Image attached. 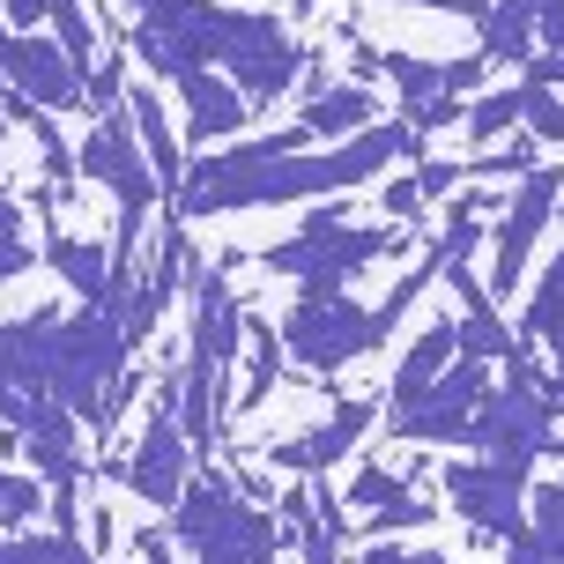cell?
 Segmentation results:
<instances>
[{
	"label": "cell",
	"instance_id": "2e32d148",
	"mask_svg": "<svg viewBox=\"0 0 564 564\" xmlns=\"http://www.w3.org/2000/svg\"><path fill=\"white\" fill-rule=\"evenodd\" d=\"M45 268H53L83 305H105V312H119V297H112V253L105 246H89V238H67V230H53V208H45Z\"/></svg>",
	"mask_w": 564,
	"mask_h": 564
},
{
	"label": "cell",
	"instance_id": "ab89813d",
	"mask_svg": "<svg viewBox=\"0 0 564 564\" xmlns=\"http://www.w3.org/2000/svg\"><path fill=\"white\" fill-rule=\"evenodd\" d=\"M0 141H8V119H0Z\"/></svg>",
	"mask_w": 564,
	"mask_h": 564
},
{
	"label": "cell",
	"instance_id": "d590c367",
	"mask_svg": "<svg viewBox=\"0 0 564 564\" xmlns=\"http://www.w3.org/2000/svg\"><path fill=\"white\" fill-rule=\"evenodd\" d=\"M45 8H53V0H8V15L23 30H45Z\"/></svg>",
	"mask_w": 564,
	"mask_h": 564
},
{
	"label": "cell",
	"instance_id": "ffe728a7",
	"mask_svg": "<svg viewBox=\"0 0 564 564\" xmlns=\"http://www.w3.org/2000/svg\"><path fill=\"white\" fill-rule=\"evenodd\" d=\"M371 119H379V97L335 83V89H319L305 112H297V127H305V141H312V134H365Z\"/></svg>",
	"mask_w": 564,
	"mask_h": 564
},
{
	"label": "cell",
	"instance_id": "5bb4252c",
	"mask_svg": "<svg viewBox=\"0 0 564 564\" xmlns=\"http://www.w3.org/2000/svg\"><path fill=\"white\" fill-rule=\"evenodd\" d=\"M15 438H23L30 468L45 476V490L83 476V453H75V409L53 394H23V416H15Z\"/></svg>",
	"mask_w": 564,
	"mask_h": 564
},
{
	"label": "cell",
	"instance_id": "f1b7e54d",
	"mask_svg": "<svg viewBox=\"0 0 564 564\" xmlns=\"http://www.w3.org/2000/svg\"><path fill=\"white\" fill-rule=\"evenodd\" d=\"M520 127H535V141H557L564 149V97L542 83H520Z\"/></svg>",
	"mask_w": 564,
	"mask_h": 564
},
{
	"label": "cell",
	"instance_id": "e575fe53",
	"mask_svg": "<svg viewBox=\"0 0 564 564\" xmlns=\"http://www.w3.org/2000/svg\"><path fill=\"white\" fill-rule=\"evenodd\" d=\"M365 564H446V557H438V550H401V542L387 535V542H365Z\"/></svg>",
	"mask_w": 564,
	"mask_h": 564
},
{
	"label": "cell",
	"instance_id": "60d3db41",
	"mask_svg": "<svg viewBox=\"0 0 564 564\" xmlns=\"http://www.w3.org/2000/svg\"><path fill=\"white\" fill-rule=\"evenodd\" d=\"M557 216H564V200H557Z\"/></svg>",
	"mask_w": 564,
	"mask_h": 564
},
{
	"label": "cell",
	"instance_id": "9a60e30c",
	"mask_svg": "<svg viewBox=\"0 0 564 564\" xmlns=\"http://www.w3.org/2000/svg\"><path fill=\"white\" fill-rule=\"evenodd\" d=\"M178 97H186V134L194 141H216L224 149L230 134H246V119H253V97L230 83V75H216V67H194V75H178Z\"/></svg>",
	"mask_w": 564,
	"mask_h": 564
},
{
	"label": "cell",
	"instance_id": "74e56055",
	"mask_svg": "<svg viewBox=\"0 0 564 564\" xmlns=\"http://www.w3.org/2000/svg\"><path fill=\"white\" fill-rule=\"evenodd\" d=\"M506 564H550V557H542L535 535H520V542H506Z\"/></svg>",
	"mask_w": 564,
	"mask_h": 564
},
{
	"label": "cell",
	"instance_id": "d4e9b609",
	"mask_svg": "<svg viewBox=\"0 0 564 564\" xmlns=\"http://www.w3.org/2000/svg\"><path fill=\"white\" fill-rule=\"evenodd\" d=\"M45 23H53L59 53L89 75V67H97V23H89V8H83V0H53V8H45Z\"/></svg>",
	"mask_w": 564,
	"mask_h": 564
},
{
	"label": "cell",
	"instance_id": "ac0fdd59",
	"mask_svg": "<svg viewBox=\"0 0 564 564\" xmlns=\"http://www.w3.org/2000/svg\"><path fill=\"white\" fill-rule=\"evenodd\" d=\"M127 112H134L141 156H149L156 186H164V208H171V200H178V186H186V156H178V134L164 127V105H156V89H134V97H127Z\"/></svg>",
	"mask_w": 564,
	"mask_h": 564
},
{
	"label": "cell",
	"instance_id": "277c9868",
	"mask_svg": "<svg viewBox=\"0 0 564 564\" xmlns=\"http://www.w3.org/2000/svg\"><path fill=\"white\" fill-rule=\"evenodd\" d=\"M557 379H542L535 357H528V335L520 349L506 357V379L476 401V416H468V446L490 453V460H512V468H535L550 438H557Z\"/></svg>",
	"mask_w": 564,
	"mask_h": 564
},
{
	"label": "cell",
	"instance_id": "7a4b0ae2",
	"mask_svg": "<svg viewBox=\"0 0 564 564\" xmlns=\"http://www.w3.org/2000/svg\"><path fill=\"white\" fill-rule=\"evenodd\" d=\"M127 365H134V341L119 327V312L105 305H83L45 327V394L67 401L75 423L105 438H112V387L127 379Z\"/></svg>",
	"mask_w": 564,
	"mask_h": 564
},
{
	"label": "cell",
	"instance_id": "836d02e7",
	"mask_svg": "<svg viewBox=\"0 0 564 564\" xmlns=\"http://www.w3.org/2000/svg\"><path fill=\"white\" fill-rule=\"evenodd\" d=\"M423 178H394V186H387V194H379V208H387V224H416L423 216Z\"/></svg>",
	"mask_w": 564,
	"mask_h": 564
},
{
	"label": "cell",
	"instance_id": "4fadbf2b",
	"mask_svg": "<svg viewBox=\"0 0 564 564\" xmlns=\"http://www.w3.org/2000/svg\"><path fill=\"white\" fill-rule=\"evenodd\" d=\"M371 423H379V401H365V394H349V401H335V416L319 423V431H305V438H275L268 446V468H290V476H327L341 453L365 438Z\"/></svg>",
	"mask_w": 564,
	"mask_h": 564
},
{
	"label": "cell",
	"instance_id": "9c48e42d",
	"mask_svg": "<svg viewBox=\"0 0 564 564\" xmlns=\"http://www.w3.org/2000/svg\"><path fill=\"white\" fill-rule=\"evenodd\" d=\"M75 171H83L89 186H105L119 208H156V200H164L156 171L141 156V134H134V112H127V105L97 112V127H89L83 149H75Z\"/></svg>",
	"mask_w": 564,
	"mask_h": 564
},
{
	"label": "cell",
	"instance_id": "30bf717a",
	"mask_svg": "<svg viewBox=\"0 0 564 564\" xmlns=\"http://www.w3.org/2000/svg\"><path fill=\"white\" fill-rule=\"evenodd\" d=\"M557 200H564V171L557 164H535L528 178H520V194H506V224H498V238H490V297H512V290H520V268H528V253L542 246Z\"/></svg>",
	"mask_w": 564,
	"mask_h": 564
},
{
	"label": "cell",
	"instance_id": "7402d4cb",
	"mask_svg": "<svg viewBox=\"0 0 564 564\" xmlns=\"http://www.w3.org/2000/svg\"><path fill=\"white\" fill-rule=\"evenodd\" d=\"M282 357H290V349H282V327H253V357H246V387H238V409H246V416L275 394Z\"/></svg>",
	"mask_w": 564,
	"mask_h": 564
},
{
	"label": "cell",
	"instance_id": "4316f807",
	"mask_svg": "<svg viewBox=\"0 0 564 564\" xmlns=\"http://www.w3.org/2000/svg\"><path fill=\"white\" fill-rule=\"evenodd\" d=\"M401 490H409V482H401L394 468H379V460H365L357 476L341 482V506H357V512H379V506H394Z\"/></svg>",
	"mask_w": 564,
	"mask_h": 564
},
{
	"label": "cell",
	"instance_id": "5b68a950",
	"mask_svg": "<svg viewBox=\"0 0 564 564\" xmlns=\"http://www.w3.org/2000/svg\"><path fill=\"white\" fill-rule=\"evenodd\" d=\"M394 246H409V224H349L335 200H327V208H312V216H305L297 238L268 246L260 260H268L275 275H290L297 290H349L371 260H387Z\"/></svg>",
	"mask_w": 564,
	"mask_h": 564
},
{
	"label": "cell",
	"instance_id": "52a82bcc",
	"mask_svg": "<svg viewBox=\"0 0 564 564\" xmlns=\"http://www.w3.org/2000/svg\"><path fill=\"white\" fill-rule=\"evenodd\" d=\"M112 476L134 490L141 506H178V490L194 482V438H186V423H178V379L156 387L149 423H141V446L119 460Z\"/></svg>",
	"mask_w": 564,
	"mask_h": 564
},
{
	"label": "cell",
	"instance_id": "ba28073f",
	"mask_svg": "<svg viewBox=\"0 0 564 564\" xmlns=\"http://www.w3.org/2000/svg\"><path fill=\"white\" fill-rule=\"evenodd\" d=\"M438 490H453V512L490 542H520L528 535V468L512 460H446Z\"/></svg>",
	"mask_w": 564,
	"mask_h": 564
},
{
	"label": "cell",
	"instance_id": "e0dca14e",
	"mask_svg": "<svg viewBox=\"0 0 564 564\" xmlns=\"http://www.w3.org/2000/svg\"><path fill=\"white\" fill-rule=\"evenodd\" d=\"M460 357V319H438V327H423L416 341H409V357L394 365V387H387V401L394 409H409V401H423L431 394V379Z\"/></svg>",
	"mask_w": 564,
	"mask_h": 564
},
{
	"label": "cell",
	"instance_id": "484cf974",
	"mask_svg": "<svg viewBox=\"0 0 564 564\" xmlns=\"http://www.w3.org/2000/svg\"><path fill=\"white\" fill-rule=\"evenodd\" d=\"M0 564H97L75 535H0Z\"/></svg>",
	"mask_w": 564,
	"mask_h": 564
},
{
	"label": "cell",
	"instance_id": "8fae6325",
	"mask_svg": "<svg viewBox=\"0 0 564 564\" xmlns=\"http://www.w3.org/2000/svg\"><path fill=\"white\" fill-rule=\"evenodd\" d=\"M482 394H490L482 357H453V365L431 379V394L394 409V438H409V446H468V416H476Z\"/></svg>",
	"mask_w": 564,
	"mask_h": 564
},
{
	"label": "cell",
	"instance_id": "4dcf8cb0",
	"mask_svg": "<svg viewBox=\"0 0 564 564\" xmlns=\"http://www.w3.org/2000/svg\"><path fill=\"white\" fill-rule=\"evenodd\" d=\"M45 498H53V490H45L37 476H8V468H0V528H23Z\"/></svg>",
	"mask_w": 564,
	"mask_h": 564
},
{
	"label": "cell",
	"instance_id": "83f0119b",
	"mask_svg": "<svg viewBox=\"0 0 564 564\" xmlns=\"http://www.w3.org/2000/svg\"><path fill=\"white\" fill-rule=\"evenodd\" d=\"M30 230H23V208H15V194H8V186H0V282H15L30 268Z\"/></svg>",
	"mask_w": 564,
	"mask_h": 564
},
{
	"label": "cell",
	"instance_id": "d6986e66",
	"mask_svg": "<svg viewBox=\"0 0 564 564\" xmlns=\"http://www.w3.org/2000/svg\"><path fill=\"white\" fill-rule=\"evenodd\" d=\"M482 53L506 59V67H528L535 59V0H490L482 8Z\"/></svg>",
	"mask_w": 564,
	"mask_h": 564
},
{
	"label": "cell",
	"instance_id": "7c38bea8",
	"mask_svg": "<svg viewBox=\"0 0 564 564\" xmlns=\"http://www.w3.org/2000/svg\"><path fill=\"white\" fill-rule=\"evenodd\" d=\"M0 83L15 89V97H30L37 112H89L83 97V67L59 53V37H45V30H15L8 45H0Z\"/></svg>",
	"mask_w": 564,
	"mask_h": 564
},
{
	"label": "cell",
	"instance_id": "f35d334b",
	"mask_svg": "<svg viewBox=\"0 0 564 564\" xmlns=\"http://www.w3.org/2000/svg\"><path fill=\"white\" fill-rule=\"evenodd\" d=\"M305 557L312 564H335V535H327V528H312V535H305Z\"/></svg>",
	"mask_w": 564,
	"mask_h": 564
},
{
	"label": "cell",
	"instance_id": "3957f363",
	"mask_svg": "<svg viewBox=\"0 0 564 564\" xmlns=\"http://www.w3.org/2000/svg\"><path fill=\"white\" fill-rule=\"evenodd\" d=\"M171 535L178 550H194V564H275L282 535L275 520L246 498V482H230L224 468H200L178 506H171Z\"/></svg>",
	"mask_w": 564,
	"mask_h": 564
},
{
	"label": "cell",
	"instance_id": "6da1fadb",
	"mask_svg": "<svg viewBox=\"0 0 564 564\" xmlns=\"http://www.w3.org/2000/svg\"><path fill=\"white\" fill-rule=\"evenodd\" d=\"M423 141L431 134H416L409 119H371L365 134H349L341 149H319V156L290 149V156L230 164L224 149H216V156L186 164V186L171 200V216L200 224V216H224V208H290V200L349 194V186H371V178L387 164H401V156H423Z\"/></svg>",
	"mask_w": 564,
	"mask_h": 564
},
{
	"label": "cell",
	"instance_id": "cb8c5ba5",
	"mask_svg": "<svg viewBox=\"0 0 564 564\" xmlns=\"http://www.w3.org/2000/svg\"><path fill=\"white\" fill-rule=\"evenodd\" d=\"M379 75H394V89H401L409 112L446 89V67H438V59H416V53H379Z\"/></svg>",
	"mask_w": 564,
	"mask_h": 564
},
{
	"label": "cell",
	"instance_id": "603a6c76",
	"mask_svg": "<svg viewBox=\"0 0 564 564\" xmlns=\"http://www.w3.org/2000/svg\"><path fill=\"white\" fill-rule=\"evenodd\" d=\"M528 535L550 564H564V482H528Z\"/></svg>",
	"mask_w": 564,
	"mask_h": 564
},
{
	"label": "cell",
	"instance_id": "d6a6232c",
	"mask_svg": "<svg viewBox=\"0 0 564 564\" xmlns=\"http://www.w3.org/2000/svg\"><path fill=\"white\" fill-rule=\"evenodd\" d=\"M535 171V149L528 141H512V149H490V156H468L460 178H528Z\"/></svg>",
	"mask_w": 564,
	"mask_h": 564
},
{
	"label": "cell",
	"instance_id": "f546056e",
	"mask_svg": "<svg viewBox=\"0 0 564 564\" xmlns=\"http://www.w3.org/2000/svg\"><path fill=\"white\" fill-rule=\"evenodd\" d=\"M506 127H520V83L498 89V97H482L476 112H468V141H498Z\"/></svg>",
	"mask_w": 564,
	"mask_h": 564
},
{
	"label": "cell",
	"instance_id": "8992f818",
	"mask_svg": "<svg viewBox=\"0 0 564 564\" xmlns=\"http://www.w3.org/2000/svg\"><path fill=\"white\" fill-rule=\"evenodd\" d=\"M379 341H387L379 312L357 305L349 290H297V305L282 312V349L305 371H341L357 357H371Z\"/></svg>",
	"mask_w": 564,
	"mask_h": 564
},
{
	"label": "cell",
	"instance_id": "8d00e7d4",
	"mask_svg": "<svg viewBox=\"0 0 564 564\" xmlns=\"http://www.w3.org/2000/svg\"><path fill=\"white\" fill-rule=\"evenodd\" d=\"M416 8H446V15H468V23H482V8H490V0H416Z\"/></svg>",
	"mask_w": 564,
	"mask_h": 564
},
{
	"label": "cell",
	"instance_id": "1f68e13d",
	"mask_svg": "<svg viewBox=\"0 0 564 564\" xmlns=\"http://www.w3.org/2000/svg\"><path fill=\"white\" fill-rule=\"evenodd\" d=\"M431 520H438V506H423V498H394V506L371 512L365 542H387V535H401V528H431Z\"/></svg>",
	"mask_w": 564,
	"mask_h": 564
},
{
	"label": "cell",
	"instance_id": "44dd1931",
	"mask_svg": "<svg viewBox=\"0 0 564 564\" xmlns=\"http://www.w3.org/2000/svg\"><path fill=\"white\" fill-rule=\"evenodd\" d=\"M528 341H542L557 357V401H564V253L542 268L535 297H528Z\"/></svg>",
	"mask_w": 564,
	"mask_h": 564
}]
</instances>
